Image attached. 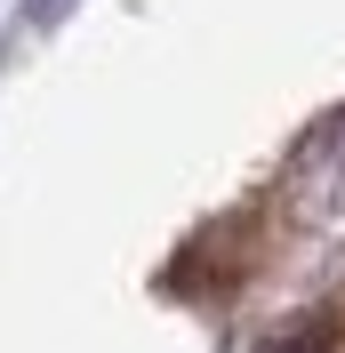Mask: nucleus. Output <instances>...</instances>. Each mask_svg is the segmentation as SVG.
Segmentation results:
<instances>
[{
  "instance_id": "f257e3e1",
  "label": "nucleus",
  "mask_w": 345,
  "mask_h": 353,
  "mask_svg": "<svg viewBox=\"0 0 345 353\" xmlns=\"http://www.w3.org/2000/svg\"><path fill=\"white\" fill-rule=\"evenodd\" d=\"M65 8H72V0H24V17H32V24H65Z\"/></svg>"
},
{
  "instance_id": "f03ea898",
  "label": "nucleus",
  "mask_w": 345,
  "mask_h": 353,
  "mask_svg": "<svg viewBox=\"0 0 345 353\" xmlns=\"http://www.w3.org/2000/svg\"><path fill=\"white\" fill-rule=\"evenodd\" d=\"M265 353H322V330H297V337H281V345H265Z\"/></svg>"
}]
</instances>
